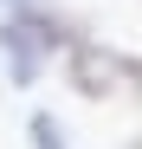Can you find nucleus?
I'll list each match as a JSON object with an SVG mask.
<instances>
[{"mask_svg": "<svg viewBox=\"0 0 142 149\" xmlns=\"http://www.w3.org/2000/svg\"><path fill=\"white\" fill-rule=\"evenodd\" d=\"M65 84L90 104H136L142 97V65L103 39H71L65 45Z\"/></svg>", "mask_w": 142, "mask_h": 149, "instance_id": "obj_1", "label": "nucleus"}, {"mask_svg": "<svg viewBox=\"0 0 142 149\" xmlns=\"http://www.w3.org/2000/svg\"><path fill=\"white\" fill-rule=\"evenodd\" d=\"M71 39H78V33H71L58 13H45V7H19V13L0 19V58H7V71H13V84H19V91L39 84L45 58L65 52Z\"/></svg>", "mask_w": 142, "mask_h": 149, "instance_id": "obj_2", "label": "nucleus"}, {"mask_svg": "<svg viewBox=\"0 0 142 149\" xmlns=\"http://www.w3.org/2000/svg\"><path fill=\"white\" fill-rule=\"evenodd\" d=\"M26 130H32V149H71V130H65L52 110H32V123H26Z\"/></svg>", "mask_w": 142, "mask_h": 149, "instance_id": "obj_3", "label": "nucleus"}, {"mask_svg": "<svg viewBox=\"0 0 142 149\" xmlns=\"http://www.w3.org/2000/svg\"><path fill=\"white\" fill-rule=\"evenodd\" d=\"M0 7H7V13H19V7H39V0H0Z\"/></svg>", "mask_w": 142, "mask_h": 149, "instance_id": "obj_4", "label": "nucleus"}]
</instances>
